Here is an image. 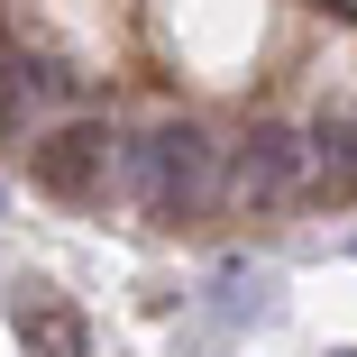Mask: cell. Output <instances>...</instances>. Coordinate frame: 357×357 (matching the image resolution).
<instances>
[{"label":"cell","instance_id":"cell-5","mask_svg":"<svg viewBox=\"0 0 357 357\" xmlns=\"http://www.w3.org/2000/svg\"><path fill=\"white\" fill-rule=\"evenodd\" d=\"M312 174H321V192H348L357 183V110H330L312 128Z\"/></svg>","mask_w":357,"mask_h":357},{"label":"cell","instance_id":"cell-3","mask_svg":"<svg viewBox=\"0 0 357 357\" xmlns=\"http://www.w3.org/2000/svg\"><path fill=\"white\" fill-rule=\"evenodd\" d=\"M312 183V128H284V119H257L229 156V202L238 211H284Z\"/></svg>","mask_w":357,"mask_h":357},{"label":"cell","instance_id":"cell-6","mask_svg":"<svg viewBox=\"0 0 357 357\" xmlns=\"http://www.w3.org/2000/svg\"><path fill=\"white\" fill-rule=\"evenodd\" d=\"M10 64H19V83H28V101H37V110H64V101L83 92L64 55H37V46H28V55H10Z\"/></svg>","mask_w":357,"mask_h":357},{"label":"cell","instance_id":"cell-4","mask_svg":"<svg viewBox=\"0 0 357 357\" xmlns=\"http://www.w3.org/2000/svg\"><path fill=\"white\" fill-rule=\"evenodd\" d=\"M19 339L37 348V357H83V312L74 303H55V294H37V284H28V294H19Z\"/></svg>","mask_w":357,"mask_h":357},{"label":"cell","instance_id":"cell-7","mask_svg":"<svg viewBox=\"0 0 357 357\" xmlns=\"http://www.w3.org/2000/svg\"><path fill=\"white\" fill-rule=\"evenodd\" d=\"M28 119H37V101H28V83H19V64L0 55V137H19Z\"/></svg>","mask_w":357,"mask_h":357},{"label":"cell","instance_id":"cell-8","mask_svg":"<svg viewBox=\"0 0 357 357\" xmlns=\"http://www.w3.org/2000/svg\"><path fill=\"white\" fill-rule=\"evenodd\" d=\"M330 357H357V348H330Z\"/></svg>","mask_w":357,"mask_h":357},{"label":"cell","instance_id":"cell-1","mask_svg":"<svg viewBox=\"0 0 357 357\" xmlns=\"http://www.w3.org/2000/svg\"><path fill=\"white\" fill-rule=\"evenodd\" d=\"M128 183H137V202L156 211V220H192V211L220 192V147H211V128L202 119H156L147 137L128 147Z\"/></svg>","mask_w":357,"mask_h":357},{"label":"cell","instance_id":"cell-2","mask_svg":"<svg viewBox=\"0 0 357 357\" xmlns=\"http://www.w3.org/2000/svg\"><path fill=\"white\" fill-rule=\"evenodd\" d=\"M28 174L46 202H101L110 174H128V147L110 137V119H64V128H37Z\"/></svg>","mask_w":357,"mask_h":357}]
</instances>
